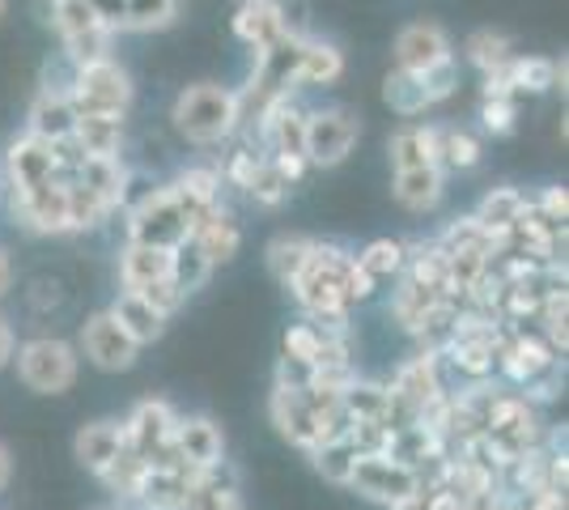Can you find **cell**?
I'll return each mask as SVG.
<instances>
[{
	"mask_svg": "<svg viewBox=\"0 0 569 510\" xmlns=\"http://www.w3.org/2000/svg\"><path fill=\"white\" fill-rule=\"evenodd\" d=\"M64 192H69V230H90V226H98V221L111 213V209H107L86 183H77V179L64 183Z\"/></svg>",
	"mask_w": 569,
	"mask_h": 510,
	"instance_id": "40",
	"label": "cell"
},
{
	"mask_svg": "<svg viewBox=\"0 0 569 510\" xmlns=\"http://www.w3.org/2000/svg\"><path fill=\"white\" fill-rule=\"evenodd\" d=\"M268 158V153H256V149H238V153H230V167H226V179L234 183V188H251V179H256V170H260V162Z\"/></svg>",
	"mask_w": 569,
	"mask_h": 510,
	"instance_id": "48",
	"label": "cell"
},
{
	"mask_svg": "<svg viewBox=\"0 0 569 510\" xmlns=\"http://www.w3.org/2000/svg\"><path fill=\"white\" fill-rule=\"evenodd\" d=\"M345 73V51L323 39H302L298 43V86H332Z\"/></svg>",
	"mask_w": 569,
	"mask_h": 510,
	"instance_id": "20",
	"label": "cell"
},
{
	"mask_svg": "<svg viewBox=\"0 0 569 510\" xmlns=\"http://www.w3.org/2000/svg\"><path fill=\"white\" fill-rule=\"evenodd\" d=\"M209 272H213V264L204 260V251L191 243V239L174 247V260H170V281L183 290V298L200 290V286L209 281Z\"/></svg>",
	"mask_w": 569,
	"mask_h": 510,
	"instance_id": "34",
	"label": "cell"
},
{
	"mask_svg": "<svg viewBox=\"0 0 569 510\" xmlns=\"http://www.w3.org/2000/svg\"><path fill=\"white\" fill-rule=\"evenodd\" d=\"M81 349H86V358H90L98 370H128V366L137 362V353H141L137 340L119 328L111 311H98V316L86 319V328H81Z\"/></svg>",
	"mask_w": 569,
	"mask_h": 510,
	"instance_id": "9",
	"label": "cell"
},
{
	"mask_svg": "<svg viewBox=\"0 0 569 510\" xmlns=\"http://www.w3.org/2000/svg\"><path fill=\"white\" fill-rule=\"evenodd\" d=\"M522 204H527V196L515 192V188H493V192L480 200V209H476L472 218L489 230V239L498 243L501 234H510L515 230V221L522 218Z\"/></svg>",
	"mask_w": 569,
	"mask_h": 510,
	"instance_id": "26",
	"label": "cell"
},
{
	"mask_svg": "<svg viewBox=\"0 0 569 510\" xmlns=\"http://www.w3.org/2000/svg\"><path fill=\"white\" fill-rule=\"evenodd\" d=\"M463 56L489 77V73H501L515 60V48H510V39L498 34V30H476V34H468V43H463Z\"/></svg>",
	"mask_w": 569,
	"mask_h": 510,
	"instance_id": "32",
	"label": "cell"
},
{
	"mask_svg": "<svg viewBox=\"0 0 569 510\" xmlns=\"http://www.w3.org/2000/svg\"><path fill=\"white\" fill-rule=\"evenodd\" d=\"M277 388L281 391H307L315 388V362L307 358H284L277 362Z\"/></svg>",
	"mask_w": 569,
	"mask_h": 510,
	"instance_id": "45",
	"label": "cell"
},
{
	"mask_svg": "<svg viewBox=\"0 0 569 510\" xmlns=\"http://www.w3.org/2000/svg\"><path fill=\"white\" fill-rule=\"evenodd\" d=\"M174 451L191 472H204L226 460V438L213 417H179L174 426Z\"/></svg>",
	"mask_w": 569,
	"mask_h": 510,
	"instance_id": "10",
	"label": "cell"
},
{
	"mask_svg": "<svg viewBox=\"0 0 569 510\" xmlns=\"http://www.w3.org/2000/svg\"><path fill=\"white\" fill-rule=\"evenodd\" d=\"M289 188H293V183L284 179V170L277 167L272 158H263L260 170H256V179H251V188H247V192L256 196L260 204H268V209H277V204H281L284 196H289Z\"/></svg>",
	"mask_w": 569,
	"mask_h": 510,
	"instance_id": "42",
	"label": "cell"
},
{
	"mask_svg": "<svg viewBox=\"0 0 569 510\" xmlns=\"http://www.w3.org/2000/svg\"><path fill=\"white\" fill-rule=\"evenodd\" d=\"M13 213L34 234H69V192L64 179H51L43 188H13Z\"/></svg>",
	"mask_w": 569,
	"mask_h": 510,
	"instance_id": "8",
	"label": "cell"
},
{
	"mask_svg": "<svg viewBox=\"0 0 569 510\" xmlns=\"http://www.w3.org/2000/svg\"><path fill=\"white\" fill-rule=\"evenodd\" d=\"M340 409L349 413V421H387L391 417V391H387V383L353 379L340 391Z\"/></svg>",
	"mask_w": 569,
	"mask_h": 510,
	"instance_id": "29",
	"label": "cell"
},
{
	"mask_svg": "<svg viewBox=\"0 0 569 510\" xmlns=\"http://www.w3.org/2000/svg\"><path fill=\"white\" fill-rule=\"evenodd\" d=\"M72 451H77V463H81L86 472L102 477V472L119 460V451H123V426H119V421H90V426L77 430Z\"/></svg>",
	"mask_w": 569,
	"mask_h": 510,
	"instance_id": "16",
	"label": "cell"
},
{
	"mask_svg": "<svg viewBox=\"0 0 569 510\" xmlns=\"http://www.w3.org/2000/svg\"><path fill=\"white\" fill-rule=\"evenodd\" d=\"M51 179H60V170H56V149L43 141V137H34V132H26L18 137L13 146H9V183L26 192V188H43Z\"/></svg>",
	"mask_w": 569,
	"mask_h": 510,
	"instance_id": "12",
	"label": "cell"
},
{
	"mask_svg": "<svg viewBox=\"0 0 569 510\" xmlns=\"http://www.w3.org/2000/svg\"><path fill=\"white\" fill-rule=\"evenodd\" d=\"M438 247H442V251H468V247H476V251H493V239H489V230H485L476 218H459L442 230Z\"/></svg>",
	"mask_w": 569,
	"mask_h": 510,
	"instance_id": "41",
	"label": "cell"
},
{
	"mask_svg": "<svg viewBox=\"0 0 569 510\" xmlns=\"http://www.w3.org/2000/svg\"><path fill=\"white\" fill-rule=\"evenodd\" d=\"M111 39H116L111 26H94V30H86V34H72V39H64V60H69L72 69L111 60Z\"/></svg>",
	"mask_w": 569,
	"mask_h": 510,
	"instance_id": "35",
	"label": "cell"
},
{
	"mask_svg": "<svg viewBox=\"0 0 569 510\" xmlns=\"http://www.w3.org/2000/svg\"><path fill=\"white\" fill-rule=\"evenodd\" d=\"M77 183H86L90 192L107 204V209H119V188H123V162L119 158H86L81 170H77Z\"/></svg>",
	"mask_w": 569,
	"mask_h": 510,
	"instance_id": "31",
	"label": "cell"
},
{
	"mask_svg": "<svg viewBox=\"0 0 569 510\" xmlns=\"http://www.w3.org/2000/svg\"><path fill=\"white\" fill-rule=\"evenodd\" d=\"M9 477H13V456H9V447L0 442V489L9 486Z\"/></svg>",
	"mask_w": 569,
	"mask_h": 510,
	"instance_id": "55",
	"label": "cell"
},
{
	"mask_svg": "<svg viewBox=\"0 0 569 510\" xmlns=\"http://www.w3.org/2000/svg\"><path fill=\"white\" fill-rule=\"evenodd\" d=\"M158 192V183L153 179H144V174H132V170H123V188H119V209H141L149 196Z\"/></svg>",
	"mask_w": 569,
	"mask_h": 510,
	"instance_id": "49",
	"label": "cell"
},
{
	"mask_svg": "<svg viewBox=\"0 0 569 510\" xmlns=\"http://www.w3.org/2000/svg\"><path fill=\"white\" fill-rule=\"evenodd\" d=\"M174 22V0H123V18L119 30H162Z\"/></svg>",
	"mask_w": 569,
	"mask_h": 510,
	"instance_id": "38",
	"label": "cell"
},
{
	"mask_svg": "<svg viewBox=\"0 0 569 510\" xmlns=\"http://www.w3.org/2000/svg\"><path fill=\"white\" fill-rule=\"evenodd\" d=\"M396 200L408 213H429L442 200V167L396 170Z\"/></svg>",
	"mask_w": 569,
	"mask_h": 510,
	"instance_id": "23",
	"label": "cell"
},
{
	"mask_svg": "<svg viewBox=\"0 0 569 510\" xmlns=\"http://www.w3.org/2000/svg\"><path fill=\"white\" fill-rule=\"evenodd\" d=\"M72 123H77V116H72V102L64 94H48V90H39V98L30 102V132H34V137H43L48 146L72 137Z\"/></svg>",
	"mask_w": 569,
	"mask_h": 510,
	"instance_id": "24",
	"label": "cell"
},
{
	"mask_svg": "<svg viewBox=\"0 0 569 510\" xmlns=\"http://www.w3.org/2000/svg\"><path fill=\"white\" fill-rule=\"evenodd\" d=\"M72 141L86 149V158H116L123 146V120L116 116H77Z\"/></svg>",
	"mask_w": 569,
	"mask_h": 510,
	"instance_id": "25",
	"label": "cell"
},
{
	"mask_svg": "<svg viewBox=\"0 0 569 510\" xmlns=\"http://www.w3.org/2000/svg\"><path fill=\"white\" fill-rule=\"evenodd\" d=\"M357 132L361 123L340 111V107H328V111H310L307 116V167H340L349 158V149L357 146Z\"/></svg>",
	"mask_w": 569,
	"mask_h": 510,
	"instance_id": "7",
	"label": "cell"
},
{
	"mask_svg": "<svg viewBox=\"0 0 569 510\" xmlns=\"http://www.w3.org/2000/svg\"><path fill=\"white\" fill-rule=\"evenodd\" d=\"M310 247H315V239H307V234H277V239L268 243V251H263V260H268V272H272V281H281V286H293V281H298V272L307 268Z\"/></svg>",
	"mask_w": 569,
	"mask_h": 510,
	"instance_id": "27",
	"label": "cell"
},
{
	"mask_svg": "<svg viewBox=\"0 0 569 510\" xmlns=\"http://www.w3.org/2000/svg\"><path fill=\"white\" fill-rule=\"evenodd\" d=\"M191 477V468H144V481L132 502H141L144 510H179Z\"/></svg>",
	"mask_w": 569,
	"mask_h": 510,
	"instance_id": "18",
	"label": "cell"
},
{
	"mask_svg": "<svg viewBox=\"0 0 569 510\" xmlns=\"http://www.w3.org/2000/svg\"><path fill=\"white\" fill-rule=\"evenodd\" d=\"M353 256H345L336 243H315L310 247L307 268L298 272V281L289 286L298 307L307 311V319L323 316H349V302H345V268Z\"/></svg>",
	"mask_w": 569,
	"mask_h": 510,
	"instance_id": "2",
	"label": "cell"
},
{
	"mask_svg": "<svg viewBox=\"0 0 569 510\" xmlns=\"http://www.w3.org/2000/svg\"><path fill=\"white\" fill-rule=\"evenodd\" d=\"M323 340L310 323H293L289 332H284V358H307V362H315V353L323 349Z\"/></svg>",
	"mask_w": 569,
	"mask_h": 510,
	"instance_id": "47",
	"label": "cell"
},
{
	"mask_svg": "<svg viewBox=\"0 0 569 510\" xmlns=\"http://www.w3.org/2000/svg\"><path fill=\"white\" fill-rule=\"evenodd\" d=\"M536 209L545 213V218H552V221H561L566 226V218H569V196H566V188H548L540 200H536Z\"/></svg>",
	"mask_w": 569,
	"mask_h": 510,
	"instance_id": "51",
	"label": "cell"
},
{
	"mask_svg": "<svg viewBox=\"0 0 569 510\" xmlns=\"http://www.w3.org/2000/svg\"><path fill=\"white\" fill-rule=\"evenodd\" d=\"M310 463H315V472L323 477V481H332V486H345L349 489V481H353V468H357V447L353 438H328V442H319L315 451H307Z\"/></svg>",
	"mask_w": 569,
	"mask_h": 510,
	"instance_id": "28",
	"label": "cell"
},
{
	"mask_svg": "<svg viewBox=\"0 0 569 510\" xmlns=\"http://www.w3.org/2000/svg\"><path fill=\"white\" fill-rule=\"evenodd\" d=\"M18 379L39 396H60L77 383V349L60 337L26 340L18 349Z\"/></svg>",
	"mask_w": 569,
	"mask_h": 510,
	"instance_id": "4",
	"label": "cell"
},
{
	"mask_svg": "<svg viewBox=\"0 0 569 510\" xmlns=\"http://www.w3.org/2000/svg\"><path fill=\"white\" fill-rule=\"evenodd\" d=\"M506 81L515 98L519 94H545L552 86L566 90V60H540V56H515L506 64Z\"/></svg>",
	"mask_w": 569,
	"mask_h": 510,
	"instance_id": "19",
	"label": "cell"
},
{
	"mask_svg": "<svg viewBox=\"0 0 569 510\" xmlns=\"http://www.w3.org/2000/svg\"><path fill=\"white\" fill-rule=\"evenodd\" d=\"M174 128L196 146H217L238 128V98L226 86L200 81L174 98Z\"/></svg>",
	"mask_w": 569,
	"mask_h": 510,
	"instance_id": "1",
	"label": "cell"
},
{
	"mask_svg": "<svg viewBox=\"0 0 569 510\" xmlns=\"http://www.w3.org/2000/svg\"><path fill=\"white\" fill-rule=\"evenodd\" d=\"M144 468H149V463L123 447V451H119V460L111 463L98 481L111 489V493H119V498H137V489H141V481H144Z\"/></svg>",
	"mask_w": 569,
	"mask_h": 510,
	"instance_id": "39",
	"label": "cell"
},
{
	"mask_svg": "<svg viewBox=\"0 0 569 510\" xmlns=\"http://www.w3.org/2000/svg\"><path fill=\"white\" fill-rule=\"evenodd\" d=\"M375 290H379V286L357 268V260H349V268H345V302H349V307H353V302H366Z\"/></svg>",
	"mask_w": 569,
	"mask_h": 510,
	"instance_id": "50",
	"label": "cell"
},
{
	"mask_svg": "<svg viewBox=\"0 0 569 510\" xmlns=\"http://www.w3.org/2000/svg\"><path fill=\"white\" fill-rule=\"evenodd\" d=\"M396 510H433V493L421 486V489H417V498H408V502H403V507H396Z\"/></svg>",
	"mask_w": 569,
	"mask_h": 510,
	"instance_id": "53",
	"label": "cell"
},
{
	"mask_svg": "<svg viewBox=\"0 0 569 510\" xmlns=\"http://www.w3.org/2000/svg\"><path fill=\"white\" fill-rule=\"evenodd\" d=\"M382 98H387V107H391L396 116H403V120H412V116H421V111L433 107L426 94V86H421V77L403 73V69H391V73H387Z\"/></svg>",
	"mask_w": 569,
	"mask_h": 510,
	"instance_id": "30",
	"label": "cell"
},
{
	"mask_svg": "<svg viewBox=\"0 0 569 510\" xmlns=\"http://www.w3.org/2000/svg\"><path fill=\"white\" fill-rule=\"evenodd\" d=\"M56 30H60V39H72V34H86V30H94V26H107L98 18L94 0H51V18H48Z\"/></svg>",
	"mask_w": 569,
	"mask_h": 510,
	"instance_id": "36",
	"label": "cell"
},
{
	"mask_svg": "<svg viewBox=\"0 0 569 510\" xmlns=\"http://www.w3.org/2000/svg\"><path fill=\"white\" fill-rule=\"evenodd\" d=\"M128 230H132V243H144V247H174L188 243L191 239V221L188 213L174 204V196L167 188H158V192L144 200L141 209H132L128 213Z\"/></svg>",
	"mask_w": 569,
	"mask_h": 510,
	"instance_id": "6",
	"label": "cell"
},
{
	"mask_svg": "<svg viewBox=\"0 0 569 510\" xmlns=\"http://www.w3.org/2000/svg\"><path fill=\"white\" fill-rule=\"evenodd\" d=\"M191 243L204 251V260L209 264H230L238 256V247H242V230H238V221L234 213L217 200L213 209L204 213V218L196 221V230H191Z\"/></svg>",
	"mask_w": 569,
	"mask_h": 510,
	"instance_id": "15",
	"label": "cell"
},
{
	"mask_svg": "<svg viewBox=\"0 0 569 510\" xmlns=\"http://www.w3.org/2000/svg\"><path fill=\"white\" fill-rule=\"evenodd\" d=\"M111 316H116V323L128 332V337L137 340V349H141V344H153V340L167 332V316H158L141 293H119L116 307H111Z\"/></svg>",
	"mask_w": 569,
	"mask_h": 510,
	"instance_id": "21",
	"label": "cell"
},
{
	"mask_svg": "<svg viewBox=\"0 0 569 510\" xmlns=\"http://www.w3.org/2000/svg\"><path fill=\"white\" fill-rule=\"evenodd\" d=\"M170 260L174 251L170 247H144V243H128L123 256H119V286L123 293H141L144 286L170 277Z\"/></svg>",
	"mask_w": 569,
	"mask_h": 510,
	"instance_id": "17",
	"label": "cell"
},
{
	"mask_svg": "<svg viewBox=\"0 0 569 510\" xmlns=\"http://www.w3.org/2000/svg\"><path fill=\"white\" fill-rule=\"evenodd\" d=\"M447 56H451V39H447L442 26L433 22L403 26L400 39H396V69H403V73H426Z\"/></svg>",
	"mask_w": 569,
	"mask_h": 510,
	"instance_id": "11",
	"label": "cell"
},
{
	"mask_svg": "<svg viewBox=\"0 0 569 510\" xmlns=\"http://www.w3.org/2000/svg\"><path fill=\"white\" fill-rule=\"evenodd\" d=\"M349 489L361 493L366 502H379V507L396 510V507H403L408 498H417L421 477H417V468L391 460V456H361L353 468Z\"/></svg>",
	"mask_w": 569,
	"mask_h": 510,
	"instance_id": "5",
	"label": "cell"
},
{
	"mask_svg": "<svg viewBox=\"0 0 569 510\" xmlns=\"http://www.w3.org/2000/svg\"><path fill=\"white\" fill-rule=\"evenodd\" d=\"M480 141L468 137L463 128H438V167L451 170H472L480 162Z\"/></svg>",
	"mask_w": 569,
	"mask_h": 510,
	"instance_id": "37",
	"label": "cell"
},
{
	"mask_svg": "<svg viewBox=\"0 0 569 510\" xmlns=\"http://www.w3.org/2000/svg\"><path fill=\"white\" fill-rule=\"evenodd\" d=\"M515 116H519L515 98H485V102H480V123H485V132H493V137H510V132H515Z\"/></svg>",
	"mask_w": 569,
	"mask_h": 510,
	"instance_id": "44",
	"label": "cell"
},
{
	"mask_svg": "<svg viewBox=\"0 0 569 510\" xmlns=\"http://www.w3.org/2000/svg\"><path fill=\"white\" fill-rule=\"evenodd\" d=\"M234 34L242 39V43H247V48L260 51V56L289 39V34H284V22H281V9H277V0H238Z\"/></svg>",
	"mask_w": 569,
	"mask_h": 510,
	"instance_id": "13",
	"label": "cell"
},
{
	"mask_svg": "<svg viewBox=\"0 0 569 510\" xmlns=\"http://www.w3.org/2000/svg\"><path fill=\"white\" fill-rule=\"evenodd\" d=\"M357 268L379 286V281H391V277H400L403 272V243H396V239H379V243H370L361 256H353Z\"/></svg>",
	"mask_w": 569,
	"mask_h": 510,
	"instance_id": "33",
	"label": "cell"
},
{
	"mask_svg": "<svg viewBox=\"0 0 569 510\" xmlns=\"http://www.w3.org/2000/svg\"><path fill=\"white\" fill-rule=\"evenodd\" d=\"M421 77V86H426L429 102H442V98H451L455 90H459V64H455V56H447V60H438L433 69H426Z\"/></svg>",
	"mask_w": 569,
	"mask_h": 510,
	"instance_id": "43",
	"label": "cell"
},
{
	"mask_svg": "<svg viewBox=\"0 0 569 510\" xmlns=\"http://www.w3.org/2000/svg\"><path fill=\"white\" fill-rule=\"evenodd\" d=\"M141 298L149 302V307H153V311H158V316H167V319L174 316V311H179L183 302H188V298H183V290H179V286H174L170 277H162V281H153V286H144Z\"/></svg>",
	"mask_w": 569,
	"mask_h": 510,
	"instance_id": "46",
	"label": "cell"
},
{
	"mask_svg": "<svg viewBox=\"0 0 569 510\" xmlns=\"http://www.w3.org/2000/svg\"><path fill=\"white\" fill-rule=\"evenodd\" d=\"M72 116H116L123 120V111L132 107V77L119 69L116 60H98L86 64L72 77Z\"/></svg>",
	"mask_w": 569,
	"mask_h": 510,
	"instance_id": "3",
	"label": "cell"
},
{
	"mask_svg": "<svg viewBox=\"0 0 569 510\" xmlns=\"http://www.w3.org/2000/svg\"><path fill=\"white\" fill-rule=\"evenodd\" d=\"M179 510H242L234 468L221 460V463H213V468H204V472H196Z\"/></svg>",
	"mask_w": 569,
	"mask_h": 510,
	"instance_id": "14",
	"label": "cell"
},
{
	"mask_svg": "<svg viewBox=\"0 0 569 510\" xmlns=\"http://www.w3.org/2000/svg\"><path fill=\"white\" fill-rule=\"evenodd\" d=\"M13 353H18V337H13V328H9V319L0 316V370L13 362Z\"/></svg>",
	"mask_w": 569,
	"mask_h": 510,
	"instance_id": "52",
	"label": "cell"
},
{
	"mask_svg": "<svg viewBox=\"0 0 569 510\" xmlns=\"http://www.w3.org/2000/svg\"><path fill=\"white\" fill-rule=\"evenodd\" d=\"M387 153H391V167L396 170H417V167H438V128H400L391 141H387Z\"/></svg>",
	"mask_w": 569,
	"mask_h": 510,
	"instance_id": "22",
	"label": "cell"
},
{
	"mask_svg": "<svg viewBox=\"0 0 569 510\" xmlns=\"http://www.w3.org/2000/svg\"><path fill=\"white\" fill-rule=\"evenodd\" d=\"M4 9H9V0H0V13H4Z\"/></svg>",
	"mask_w": 569,
	"mask_h": 510,
	"instance_id": "56",
	"label": "cell"
},
{
	"mask_svg": "<svg viewBox=\"0 0 569 510\" xmlns=\"http://www.w3.org/2000/svg\"><path fill=\"white\" fill-rule=\"evenodd\" d=\"M9 286H13V264H9V256H4V247H0V298L9 293Z\"/></svg>",
	"mask_w": 569,
	"mask_h": 510,
	"instance_id": "54",
	"label": "cell"
}]
</instances>
